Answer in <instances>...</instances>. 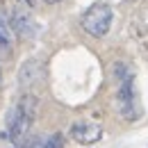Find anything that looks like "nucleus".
I'll use <instances>...</instances> for the list:
<instances>
[{"label":"nucleus","mask_w":148,"mask_h":148,"mask_svg":"<svg viewBox=\"0 0 148 148\" xmlns=\"http://www.w3.org/2000/svg\"><path fill=\"white\" fill-rule=\"evenodd\" d=\"M37 105H39V100L32 93L21 96V100L7 112L2 137L12 139L14 144L25 141V137L30 134V128H32V123H34V116H37Z\"/></svg>","instance_id":"nucleus-1"},{"label":"nucleus","mask_w":148,"mask_h":148,"mask_svg":"<svg viewBox=\"0 0 148 148\" xmlns=\"http://www.w3.org/2000/svg\"><path fill=\"white\" fill-rule=\"evenodd\" d=\"M116 77H119V110L121 116L134 121L139 119V110H137V100H134V77L130 73L125 64H116Z\"/></svg>","instance_id":"nucleus-2"},{"label":"nucleus","mask_w":148,"mask_h":148,"mask_svg":"<svg viewBox=\"0 0 148 148\" xmlns=\"http://www.w3.org/2000/svg\"><path fill=\"white\" fill-rule=\"evenodd\" d=\"M112 18H114V12L107 2H93L91 7L82 14L80 18V25L87 34L91 37H105L112 27Z\"/></svg>","instance_id":"nucleus-3"},{"label":"nucleus","mask_w":148,"mask_h":148,"mask_svg":"<svg viewBox=\"0 0 148 148\" xmlns=\"http://www.w3.org/2000/svg\"><path fill=\"white\" fill-rule=\"evenodd\" d=\"M69 134H71V139L77 141V144H82V146H93V144H98L100 139H103V128L98 125V123H91V121H80V123H73L71 130H69Z\"/></svg>","instance_id":"nucleus-4"},{"label":"nucleus","mask_w":148,"mask_h":148,"mask_svg":"<svg viewBox=\"0 0 148 148\" xmlns=\"http://www.w3.org/2000/svg\"><path fill=\"white\" fill-rule=\"evenodd\" d=\"M9 27H12V32L14 34H18V37H34L37 34V25H34V21L30 18L25 12H21V9H14L12 14H9Z\"/></svg>","instance_id":"nucleus-5"},{"label":"nucleus","mask_w":148,"mask_h":148,"mask_svg":"<svg viewBox=\"0 0 148 148\" xmlns=\"http://www.w3.org/2000/svg\"><path fill=\"white\" fill-rule=\"evenodd\" d=\"M41 75H43V66H41V62L30 59V62H25V64L21 66V71H18V84L25 89V87H30V84L39 82Z\"/></svg>","instance_id":"nucleus-6"},{"label":"nucleus","mask_w":148,"mask_h":148,"mask_svg":"<svg viewBox=\"0 0 148 148\" xmlns=\"http://www.w3.org/2000/svg\"><path fill=\"white\" fill-rule=\"evenodd\" d=\"M21 148H64V139L62 134H48V137H34V139H27Z\"/></svg>","instance_id":"nucleus-7"},{"label":"nucleus","mask_w":148,"mask_h":148,"mask_svg":"<svg viewBox=\"0 0 148 148\" xmlns=\"http://www.w3.org/2000/svg\"><path fill=\"white\" fill-rule=\"evenodd\" d=\"M9 50H12V27L0 16V53H9Z\"/></svg>","instance_id":"nucleus-8"},{"label":"nucleus","mask_w":148,"mask_h":148,"mask_svg":"<svg viewBox=\"0 0 148 148\" xmlns=\"http://www.w3.org/2000/svg\"><path fill=\"white\" fill-rule=\"evenodd\" d=\"M21 2H25L27 7H32V5H34V0H21Z\"/></svg>","instance_id":"nucleus-9"},{"label":"nucleus","mask_w":148,"mask_h":148,"mask_svg":"<svg viewBox=\"0 0 148 148\" xmlns=\"http://www.w3.org/2000/svg\"><path fill=\"white\" fill-rule=\"evenodd\" d=\"M46 2H59V0H46Z\"/></svg>","instance_id":"nucleus-10"},{"label":"nucleus","mask_w":148,"mask_h":148,"mask_svg":"<svg viewBox=\"0 0 148 148\" xmlns=\"http://www.w3.org/2000/svg\"><path fill=\"white\" fill-rule=\"evenodd\" d=\"M0 82H2V73H0Z\"/></svg>","instance_id":"nucleus-11"}]
</instances>
